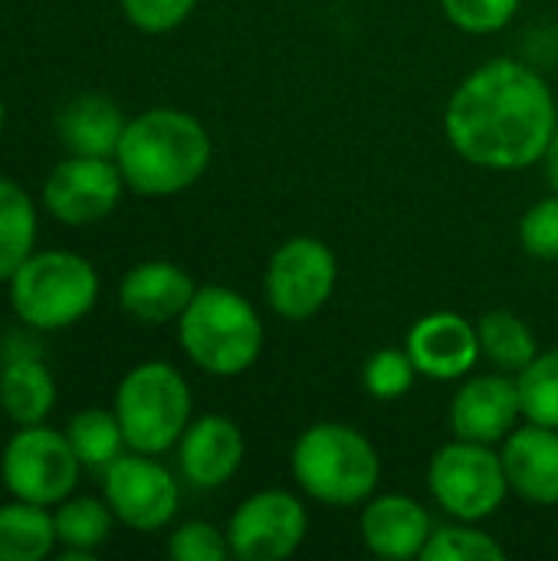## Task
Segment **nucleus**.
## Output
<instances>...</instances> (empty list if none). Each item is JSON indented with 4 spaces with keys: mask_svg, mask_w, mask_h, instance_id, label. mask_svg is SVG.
<instances>
[{
    "mask_svg": "<svg viewBox=\"0 0 558 561\" xmlns=\"http://www.w3.org/2000/svg\"><path fill=\"white\" fill-rule=\"evenodd\" d=\"M451 26L470 36H490L513 23L523 0H437Z\"/></svg>",
    "mask_w": 558,
    "mask_h": 561,
    "instance_id": "29",
    "label": "nucleus"
},
{
    "mask_svg": "<svg viewBox=\"0 0 558 561\" xmlns=\"http://www.w3.org/2000/svg\"><path fill=\"white\" fill-rule=\"evenodd\" d=\"M112 411L128 450L161 457L178 447L181 434L194 421V398L187 378L174 365L141 362L118 381Z\"/></svg>",
    "mask_w": 558,
    "mask_h": 561,
    "instance_id": "6",
    "label": "nucleus"
},
{
    "mask_svg": "<svg viewBox=\"0 0 558 561\" xmlns=\"http://www.w3.org/2000/svg\"><path fill=\"white\" fill-rule=\"evenodd\" d=\"M125 191L115 158L66 154L43 181V207L66 227H92L105 220Z\"/></svg>",
    "mask_w": 558,
    "mask_h": 561,
    "instance_id": "12",
    "label": "nucleus"
},
{
    "mask_svg": "<svg viewBox=\"0 0 558 561\" xmlns=\"http://www.w3.org/2000/svg\"><path fill=\"white\" fill-rule=\"evenodd\" d=\"M168 556L174 561L234 559V556H230V542H227V529H217L214 523H204V519L181 523V526L168 536Z\"/></svg>",
    "mask_w": 558,
    "mask_h": 561,
    "instance_id": "30",
    "label": "nucleus"
},
{
    "mask_svg": "<svg viewBox=\"0 0 558 561\" xmlns=\"http://www.w3.org/2000/svg\"><path fill=\"white\" fill-rule=\"evenodd\" d=\"M289 470L309 500L349 510L375 496L382 480V457L358 427L342 421H319L296 437Z\"/></svg>",
    "mask_w": 558,
    "mask_h": 561,
    "instance_id": "4",
    "label": "nucleus"
},
{
    "mask_svg": "<svg viewBox=\"0 0 558 561\" xmlns=\"http://www.w3.org/2000/svg\"><path fill=\"white\" fill-rule=\"evenodd\" d=\"M56 546V523L46 506L23 500L0 506V561H43Z\"/></svg>",
    "mask_w": 558,
    "mask_h": 561,
    "instance_id": "22",
    "label": "nucleus"
},
{
    "mask_svg": "<svg viewBox=\"0 0 558 561\" xmlns=\"http://www.w3.org/2000/svg\"><path fill=\"white\" fill-rule=\"evenodd\" d=\"M543 171H546V181H549V187L558 194V131L553 135V141H549V151H546V158H543Z\"/></svg>",
    "mask_w": 558,
    "mask_h": 561,
    "instance_id": "33",
    "label": "nucleus"
},
{
    "mask_svg": "<svg viewBox=\"0 0 558 561\" xmlns=\"http://www.w3.org/2000/svg\"><path fill=\"white\" fill-rule=\"evenodd\" d=\"M194 293L197 283L184 266L168 260H145L122 276L118 306L128 319L141 325H168L181 319Z\"/></svg>",
    "mask_w": 558,
    "mask_h": 561,
    "instance_id": "17",
    "label": "nucleus"
},
{
    "mask_svg": "<svg viewBox=\"0 0 558 561\" xmlns=\"http://www.w3.org/2000/svg\"><path fill=\"white\" fill-rule=\"evenodd\" d=\"M309 536V513L289 490H260L247 496L230 523V556L240 561H283L299 552Z\"/></svg>",
    "mask_w": 558,
    "mask_h": 561,
    "instance_id": "11",
    "label": "nucleus"
},
{
    "mask_svg": "<svg viewBox=\"0 0 558 561\" xmlns=\"http://www.w3.org/2000/svg\"><path fill=\"white\" fill-rule=\"evenodd\" d=\"M556 131V92L520 59H487L460 79L444 108L451 148L483 171L543 164Z\"/></svg>",
    "mask_w": 558,
    "mask_h": 561,
    "instance_id": "1",
    "label": "nucleus"
},
{
    "mask_svg": "<svg viewBox=\"0 0 558 561\" xmlns=\"http://www.w3.org/2000/svg\"><path fill=\"white\" fill-rule=\"evenodd\" d=\"M520 247L533 260H558V194L553 191L549 197L536 201L523 217H520Z\"/></svg>",
    "mask_w": 558,
    "mask_h": 561,
    "instance_id": "31",
    "label": "nucleus"
},
{
    "mask_svg": "<svg viewBox=\"0 0 558 561\" xmlns=\"http://www.w3.org/2000/svg\"><path fill=\"white\" fill-rule=\"evenodd\" d=\"M339 286V260L319 237H289L280 243L263 273L266 306L286 322L319 316Z\"/></svg>",
    "mask_w": 558,
    "mask_h": 561,
    "instance_id": "9",
    "label": "nucleus"
},
{
    "mask_svg": "<svg viewBox=\"0 0 558 561\" xmlns=\"http://www.w3.org/2000/svg\"><path fill=\"white\" fill-rule=\"evenodd\" d=\"M424 561H503L506 549L497 542L490 533L480 529V523H460L454 519L451 526H441L431 533L424 552Z\"/></svg>",
    "mask_w": 558,
    "mask_h": 561,
    "instance_id": "27",
    "label": "nucleus"
},
{
    "mask_svg": "<svg viewBox=\"0 0 558 561\" xmlns=\"http://www.w3.org/2000/svg\"><path fill=\"white\" fill-rule=\"evenodd\" d=\"M477 335H480L483 358L506 375H520L539 355V342H536L529 322L510 309L487 312L477 322Z\"/></svg>",
    "mask_w": 558,
    "mask_h": 561,
    "instance_id": "24",
    "label": "nucleus"
},
{
    "mask_svg": "<svg viewBox=\"0 0 558 561\" xmlns=\"http://www.w3.org/2000/svg\"><path fill=\"white\" fill-rule=\"evenodd\" d=\"M174 325L187 362L210 378H237L263 355V319L257 306L230 286H197Z\"/></svg>",
    "mask_w": 558,
    "mask_h": 561,
    "instance_id": "3",
    "label": "nucleus"
},
{
    "mask_svg": "<svg viewBox=\"0 0 558 561\" xmlns=\"http://www.w3.org/2000/svg\"><path fill=\"white\" fill-rule=\"evenodd\" d=\"M431 533L434 526H431L424 503H418L408 493H382L362 503L358 536H362V546L378 559H421Z\"/></svg>",
    "mask_w": 558,
    "mask_h": 561,
    "instance_id": "16",
    "label": "nucleus"
},
{
    "mask_svg": "<svg viewBox=\"0 0 558 561\" xmlns=\"http://www.w3.org/2000/svg\"><path fill=\"white\" fill-rule=\"evenodd\" d=\"M56 408L53 371L36 355H16L0 371V411L16 424H43Z\"/></svg>",
    "mask_w": 558,
    "mask_h": 561,
    "instance_id": "20",
    "label": "nucleus"
},
{
    "mask_svg": "<svg viewBox=\"0 0 558 561\" xmlns=\"http://www.w3.org/2000/svg\"><path fill=\"white\" fill-rule=\"evenodd\" d=\"M503 470L510 493L533 506H558V431L523 424L503 440Z\"/></svg>",
    "mask_w": 558,
    "mask_h": 561,
    "instance_id": "18",
    "label": "nucleus"
},
{
    "mask_svg": "<svg viewBox=\"0 0 558 561\" xmlns=\"http://www.w3.org/2000/svg\"><path fill=\"white\" fill-rule=\"evenodd\" d=\"M66 437L86 470H105L128 450L115 411H102V408H86L72 414Z\"/></svg>",
    "mask_w": 558,
    "mask_h": 561,
    "instance_id": "25",
    "label": "nucleus"
},
{
    "mask_svg": "<svg viewBox=\"0 0 558 561\" xmlns=\"http://www.w3.org/2000/svg\"><path fill=\"white\" fill-rule=\"evenodd\" d=\"M520 417H523V404H520L516 375L510 378L506 371L467 375L447 411L454 437L490 444V447L503 444L520 427Z\"/></svg>",
    "mask_w": 558,
    "mask_h": 561,
    "instance_id": "13",
    "label": "nucleus"
},
{
    "mask_svg": "<svg viewBox=\"0 0 558 561\" xmlns=\"http://www.w3.org/2000/svg\"><path fill=\"white\" fill-rule=\"evenodd\" d=\"M125 125L128 118L122 115V108L95 92L76 95L56 115V135L66 145V151L89 158H115Z\"/></svg>",
    "mask_w": 558,
    "mask_h": 561,
    "instance_id": "19",
    "label": "nucleus"
},
{
    "mask_svg": "<svg viewBox=\"0 0 558 561\" xmlns=\"http://www.w3.org/2000/svg\"><path fill=\"white\" fill-rule=\"evenodd\" d=\"M214 161V141L204 122L184 108L158 105L128 118L115 164L125 187L141 197H174L194 187Z\"/></svg>",
    "mask_w": 558,
    "mask_h": 561,
    "instance_id": "2",
    "label": "nucleus"
},
{
    "mask_svg": "<svg viewBox=\"0 0 558 561\" xmlns=\"http://www.w3.org/2000/svg\"><path fill=\"white\" fill-rule=\"evenodd\" d=\"M247 457V440L237 421L224 414H204L187 424L178 440V467L184 483L194 490H220L227 486Z\"/></svg>",
    "mask_w": 558,
    "mask_h": 561,
    "instance_id": "15",
    "label": "nucleus"
},
{
    "mask_svg": "<svg viewBox=\"0 0 558 561\" xmlns=\"http://www.w3.org/2000/svg\"><path fill=\"white\" fill-rule=\"evenodd\" d=\"M56 539L62 546V561L92 559L112 536V526L118 523L105 500L92 496H69L53 513Z\"/></svg>",
    "mask_w": 558,
    "mask_h": 561,
    "instance_id": "21",
    "label": "nucleus"
},
{
    "mask_svg": "<svg viewBox=\"0 0 558 561\" xmlns=\"http://www.w3.org/2000/svg\"><path fill=\"white\" fill-rule=\"evenodd\" d=\"M102 500L125 529L158 533L178 516L181 486L158 457L132 450L102 470Z\"/></svg>",
    "mask_w": 558,
    "mask_h": 561,
    "instance_id": "10",
    "label": "nucleus"
},
{
    "mask_svg": "<svg viewBox=\"0 0 558 561\" xmlns=\"http://www.w3.org/2000/svg\"><path fill=\"white\" fill-rule=\"evenodd\" d=\"M405 348L421 378L431 381H460L474 375L483 348L477 325L460 312H428L421 316L405 339Z\"/></svg>",
    "mask_w": 558,
    "mask_h": 561,
    "instance_id": "14",
    "label": "nucleus"
},
{
    "mask_svg": "<svg viewBox=\"0 0 558 561\" xmlns=\"http://www.w3.org/2000/svg\"><path fill=\"white\" fill-rule=\"evenodd\" d=\"M10 309L23 325L62 332L86 319L99 299L95 266L69 250H33L7 283Z\"/></svg>",
    "mask_w": 558,
    "mask_h": 561,
    "instance_id": "5",
    "label": "nucleus"
},
{
    "mask_svg": "<svg viewBox=\"0 0 558 561\" xmlns=\"http://www.w3.org/2000/svg\"><path fill=\"white\" fill-rule=\"evenodd\" d=\"M523 421L558 431V345L539 355L516 375Z\"/></svg>",
    "mask_w": 558,
    "mask_h": 561,
    "instance_id": "26",
    "label": "nucleus"
},
{
    "mask_svg": "<svg viewBox=\"0 0 558 561\" xmlns=\"http://www.w3.org/2000/svg\"><path fill=\"white\" fill-rule=\"evenodd\" d=\"M418 368L408 355V348H378L365 368H362V388L378 398V401H395V398H405L414 381H418Z\"/></svg>",
    "mask_w": 558,
    "mask_h": 561,
    "instance_id": "28",
    "label": "nucleus"
},
{
    "mask_svg": "<svg viewBox=\"0 0 558 561\" xmlns=\"http://www.w3.org/2000/svg\"><path fill=\"white\" fill-rule=\"evenodd\" d=\"M82 463L66 437L46 424L16 427L0 454V480L13 500L56 510L79 486Z\"/></svg>",
    "mask_w": 558,
    "mask_h": 561,
    "instance_id": "8",
    "label": "nucleus"
},
{
    "mask_svg": "<svg viewBox=\"0 0 558 561\" xmlns=\"http://www.w3.org/2000/svg\"><path fill=\"white\" fill-rule=\"evenodd\" d=\"M118 3L125 20L148 36L178 30L181 23H187V16L197 7V0H118Z\"/></svg>",
    "mask_w": 558,
    "mask_h": 561,
    "instance_id": "32",
    "label": "nucleus"
},
{
    "mask_svg": "<svg viewBox=\"0 0 558 561\" xmlns=\"http://www.w3.org/2000/svg\"><path fill=\"white\" fill-rule=\"evenodd\" d=\"M36 250V204L10 178H0V283Z\"/></svg>",
    "mask_w": 558,
    "mask_h": 561,
    "instance_id": "23",
    "label": "nucleus"
},
{
    "mask_svg": "<svg viewBox=\"0 0 558 561\" xmlns=\"http://www.w3.org/2000/svg\"><path fill=\"white\" fill-rule=\"evenodd\" d=\"M3 125H7V108H3V99H0V135H3Z\"/></svg>",
    "mask_w": 558,
    "mask_h": 561,
    "instance_id": "34",
    "label": "nucleus"
},
{
    "mask_svg": "<svg viewBox=\"0 0 558 561\" xmlns=\"http://www.w3.org/2000/svg\"><path fill=\"white\" fill-rule=\"evenodd\" d=\"M431 500L460 523H483L497 516L510 496L503 457L490 444L454 437L428 463Z\"/></svg>",
    "mask_w": 558,
    "mask_h": 561,
    "instance_id": "7",
    "label": "nucleus"
}]
</instances>
